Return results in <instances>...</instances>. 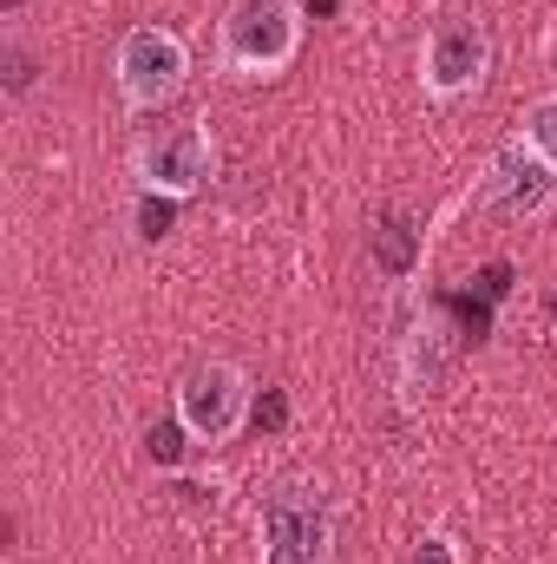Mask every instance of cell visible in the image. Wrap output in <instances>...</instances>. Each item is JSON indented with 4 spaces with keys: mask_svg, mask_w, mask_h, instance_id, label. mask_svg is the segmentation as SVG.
Returning a JSON list of instances; mask_svg holds the SVG:
<instances>
[{
    "mask_svg": "<svg viewBox=\"0 0 557 564\" xmlns=\"http://www.w3.org/2000/svg\"><path fill=\"white\" fill-rule=\"evenodd\" d=\"M184 440H190V433H184V421L171 414V421H157L151 433H144V453H151L157 466H177V459H184Z\"/></svg>",
    "mask_w": 557,
    "mask_h": 564,
    "instance_id": "8fae6325",
    "label": "cell"
},
{
    "mask_svg": "<svg viewBox=\"0 0 557 564\" xmlns=\"http://www.w3.org/2000/svg\"><path fill=\"white\" fill-rule=\"evenodd\" d=\"M26 79H33V59H26L20 46H7V93L20 99V93H26Z\"/></svg>",
    "mask_w": 557,
    "mask_h": 564,
    "instance_id": "9a60e30c",
    "label": "cell"
},
{
    "mask_svg": "<svg viewBox=\"0 0 557 564\" xmlns=\"http://www.w3.org/2000/svg\"><path fill=\"white\" fill-rule=\"evenodd\" d=\"M407 564H459V545H452L446 532H419L414 552H407Z\"/></svg>",
    "mask_w": 557,
    "mask_h": 564,
    "instance_id": "4fadbf2b",
    "label": "cell"
},
{
    "mask_svg": "<svg viewBox=\"0 0 557 564\" xmlns=\"http://www.w3.org/2000/svg\"><path fill=\"white\" fill-rule=\"evenodd\" d=\"M263 564H328L335 558V512L315 479H276L256 506Z\"/></svg>",
    "mask_w": 557,
    "mask_h": 564,
    "instance_id": "7a4b0ae2",
    "label": "cell"
},
{
    "mask_svg": "<svg viewBox=\"0 0 557 564\" xmlns=\"http://www.w3.org/2000/svg\"><path fill=\"white\" fill-rule=\"evenodd\" d=\"M250 408H256V394H250V375L237 361H197L177 381V421L197 446H223L250 421Z\"/></svg>",
    "mask_w": 557,
    "mask_h": 564,
    "instance_id": "8992f818",
    "label": "cell"
},
{
    "mask_svg": "<svg viewBox=\"0 0 557 564\" xmlns=\"http://www.w3.org/2000/svg\"><path fill=\"white\" fill-rule=\"evenodd\" d=\"M439 381H446V328L419 322L407 335V348H401V388H407V401H426Z\"/></svg>",
    "mask_w": 557,
    "mask_h": 564,
    "instance_id": "ba28073f",
    "label": "cell"
},
{
    "mask_svg": "<svg viewBox=\"0 0 557 564\" xmlns=\"http://www.w3.org/2000/svg\"><path fill=\"white\" fill-rule=\"evenodd\" d=\"M485 73H492V33H485V20L446 13V20L426 26V40H419V86H426V99H439V106L472 99L485 86Z\"/></svg>",
    "mask_w": 557,
    "mask_h": 564,
    "instance_id": "3957f363",
    "label": "cell"
},
{
    "mask_svg": "<svg viewBox=\"0 0 557 564\" xmlns=\"http://www.w3.org/2000/svg\"><path fill=\"white\" fill-rule=\"evenodd\" d=\"M282 421H288V401H282L276 388H263V394H256V408H250V426L263 433V426H282Z\"/></svg>",
    "mask_w": 557,
    "mask_h": 564,
    "instance_id": "5bb4252c",
    "label": "cell"
},
{
    "mask_svg": "<svg viewBox=\"0 0 557 564\" xmlns=\"http://www.w3.org/2000/svg\"><path fill=\"white\" fill-rule=\"evenodd\" d=\"M132 177H139L144 197H171V204H184V197H197L210 177H217V144L210 132L190 119V126H164V132H144L132 144Z\"/></svg>",
    "mask_w": 557,
    "mask_h": 564,
    "instance_id": "5b68a950",
    "label": "cell"
},
{
    "mask_svg": "<svg viewBox=\"0 0 557 564\" xmlns=\"http://www.w3.org/2000/svg\"><path fill=\"white\" fill-rule=\"evenodd\" d=\"M112 79H119V93H125L132 112L171 106V99L184 93V79H190V46H184V33L151 26V20L132 26V33L119 40V53H112Z\"/></svg>",
    "mask_w": 557,
    "mask_h": 564,
    "instance_id": "277c9868",
    "label": "cell"
},
{
    "mask_svg": "<svg viewBox=\"0 0 557 564\" xmlns=\"http://www.w3.org/2000/svg\"><path fill=\"white\" fill-rule=\"evenodd\" d=\"M518 139L532 144L545 164L557 171V93H545V99H532L525 106V119H518Z\"/></svg>",
    "mask_w": 557,
    "mask_h": 564,
    "instance_id": "30bf717a",
    "label": "cell"
},
{
    "mask_svg": "<svg viewBox=\"0 0 557 564\" xmlns=\"http://www.w3.org/2000/svg\"><path fill=\"white\" fill-rule=\"evenodd\" d=\"M302 53V7L295 0H230L217 20V59L237 79H276Z\"/></svg>",
    "mask_w": 557,
    "mask_h": 564,
    "instance_id": "6da1fadb",
    "label": "cell"
},
{
    "mask_svg": "<svg viewBox=\"0 0 557 564\" xmlns=\"http://www.w3.org/2000/svg\"><path fill=\"white\" fill-rule=\"evenodd\" d=\"M171 217H177V204H171V197H144V204H139V237H144V243H157V237L171 230Z\"/></svg>",
    "mask_w": 557,
    "mask_h": 564,
    "instance_id": "7c38bea8",
    "label": "cell"
},
{
    "mask_svg": "<svg viewBox=\"0 0 557 564\" xmlns=\"http://www.w3.org/2000/svg\"><path fill=\"white\" fill-rule=\"evenodd\" d=\"M368 257H374V270H381V276L401 282L419 263V230H414V224H401V217H381V224L368 230Z\"/></svg>",
    "mask_w": 557,
    "mask_h": 564,
    "instance_id": "9c48e42d",
    "label": "cell"
},
{
    "mask_svg": "<svg viewBox=\"0 0 557 564\" xmlns=\"http://www.w3.org/2000/svg\"><path fill=\"white\" fill-rule=\"evenodd\" d=\"M479 204H485L492 217H512V224L545 217L557 204V171L525 139L499 144V151L485 158V171H479Z\"/></svg>",
    "mask_w": 557,
    "mask_h": 564,
    "instance_id": "52a82bcc",
    "label": "cell"
}]
</instances>
